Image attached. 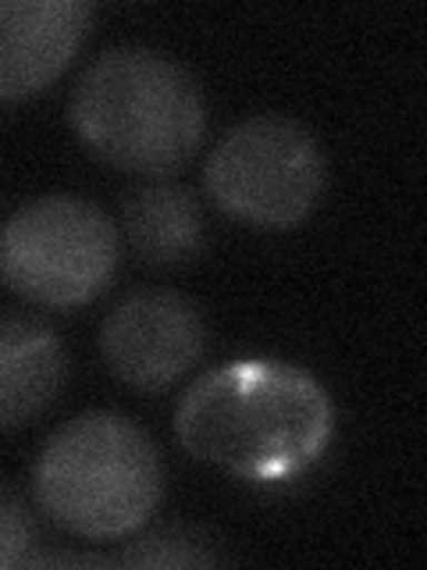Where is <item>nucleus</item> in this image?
I'll return each mask as SVG.
<instances>
[{
  "label": "nucleus",
  "mask_w": 427,
  "mask_h": 570,
  "mask_svg": "<svg viewBox=\"0 0 427 570\" xmlns=\"http://www.w3.org/2000/svg\"><path fill=\"white\" fill-rule=\"evenodd\" d=\"M32 489L58 528L107 542L150 521L165 492V471L153 439L132 417L89 410L47 439Z\"/></svg>",
  "instance_id": "7ed1b4c3"
},
{
  "label": "nucleus",
  "mask_w": 427,
  "mask_h": 570,
  "mask_svg": "<svg viewBox=\"0 0 427 570\" xmlns=\"http://www.w3.org/2000/svg\"><path fill=\"white\" fill-rule=\"evenodd\" d=\"M335 406L325 385L281 361H231L192 382L175 410L182 450L236 478L275 485L325 456Z\"/></svg>",
  "instance_id": "f257e3e1"
},
{
  "label": "nucleus",
  "mask_w": 427,
  "mask_h": 570,
  "mask_svg": "<svg viewBox=\"0 0 427 570\" xmlns=\"http://www.w3.org/2000/svg\"><path fill=\"white\" fill-rule=\"evenodd\" d=\"M68 115L97 157L147 178L189 165L207 129L200 82L168 53L132 43L86 65Z\"/></svg>",
  "instance_id": "f03ea898"
},
{
  "label": "nucleus",
  "mask_w": 427,
  "mask_h": 570,
  "mask_svg": "<svg viewBox=\"0 0 427 570\" xmlns=\"http://www.w3.org/2000/svg\"><path fill=\"white\" fill-rule=\"evenodd\" d=\"M121 232L139 261L157 267H178L200 257L207 243V222L196 193L182 183L157 178L139 186L121 204Z\"/></svg>",
  "instance_id": "1a4fd4ad"
},
{
  "label": "nucleus",
  "mask_w": 427,
  "mask_h": 570,
  "mask_svg": "<svg viewBox=\"0 0 427 570\" xmlns=\"http://www.w3.org/2000/svg\"><path fill=\"white\" fill-rule=\"evenodd\" d=\"M68 382V350L43 317L0 314V432L58 400Z\"/></svg>",
  "instance_id": "6e6552de"
},
{
  "label": "nucleus",
  "mask_w": 427,
  "mask_h": 570,
  "mask_svg": "<svg viewBox=\"0 0 427 570\" xmlns=\"http://www.w3.org/2000/svg\"><path fill=\"white\" fill-rule=\"evenodd\" d=\"M118 228L76 193H50L18 207L0 232V275L40 307H82L115 282Z\"/></svg>",
  "instance_id": "20e7f679"
},
{
  "label": "nucleus",
  "mask_w": 427,
  "mask_h": 570,
  "mask_svg": "<svg viewBox=\"0 0 427 570\" xmlns=\"http://www.w3.org/2000/svg\"><path fill=\"white\" fill-rule=\"evenodd\" d=\"M203 350V311L175 289H132L115 303L100 328L107 367L142 392L171 389L200 364Z\"/></svg>",
  "instance_id": "423d86ee"
},
{
  "label": "nucleus",
  "mask_w": 427,
  "mask_h": 570,
  "mask_svg": "<svg viewBox=\"0 0 427 570\" xmlns=\"http://www.w3.org/2000/svg\"><path fill=\"white\" fill-rule=\"evenodd\" d=\"M93 8L82 0H0V100H26L71 65Z\"/></svg>",
  "instance_id": "0eeeda50"
},
{
  "label": "nucleus",
  "mask_w": 427,
  "mask_h": 570,
  "mask_svg": "<svg viewBox=\"0 0 427 570\" xmlns=\"http://www.w3.org/2000/svg\"><path fill=\"white\" fill-rule=\"evenodd\" d=\"M225 557L200 528L189 524H160L150 531H139L115 560L121 567H214Z\"/></svg>",
  "instance_id": "9d476101"
},
{
  "label": "nucleus",
  "mask_w": 427,
  "mask_h": 570,
  "mask_svg": "<svg viewBox=\"0 0 427 570\" xmlns=\"http://www.w3.org/2000/svg\"><path fill=\"white\" fill-rule=\"evenodd\" d=\"M36 549V521L14 492L0 489V570L26 567Z\"/></svg>",
  "instance_id": "9b49d317"
},
{
  "label": "nucleus",
  "mask_w": 427,
  "mask_h": 570,
  "mask_svg": "<svg viewBox=\"0 0 427 570\" xmlns=\"http://www.w3.org/2000/svg\"><path fill=\"white\" fill-rule=\"evenodd\" d=\"M317 136L289 115H254L221 136L207 157V193L225 214L257 228H292L325 189Z\"/></svg>",
  "instance_id": "39448f33"
}]
</instances>
